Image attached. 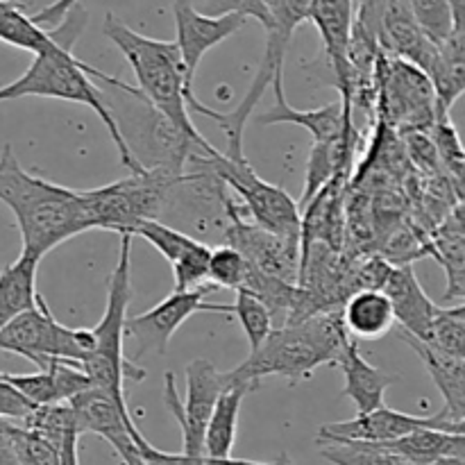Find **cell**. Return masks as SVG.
I'll use <instances>...</instances> for the list:
<instances>
[{
    "label": "cell",
    "instance_id": "obj_1",
    "mask_svg": "<svg viewBox=\"0 0 465 465\" xmlns=\"http://www.w3.org/2000/svg\"><path fill=\"white\" fill-rule=\"evenodd\" d=\"M86 21H89V14L80 5L73 7L64 16V21L57 27H53L54 36H57L53 48L35 54L32 64L25 68V73L21 77H16L9 84L0 86V103L36 95V98H57L66 100V103L84 104V107L94 109L95 116L107 127L114 145L118 148V157H121L123 166L130 173H143L145 168L132 157L130 148H127L112 112H109L107 103H104L103 86H98L94 82H103L107 77V73L89 66V64H84L82 59H77L73 54V45H75V41L84 32Z\"/></svg>",
    "mask_w": 465,
    "mask_h": 465
},
{
    "label": "cell",
    "instance_id": "obj_2",
    "mask_svg": "<svg viewBox=\"0 0 465 465\" xmlns=\"http://www.w3.org/2000/svg\"><path fill=\"white\" fill-rule=\"evenodd\" d=\"M103 32L130 64L141 98L154 112L162 114L186 139L193 141L203 153H216V148L200 134L198 127L191 121V114L207 116L209 107L195 98V91L186 82L184 64H182L175 41L150 39V36L139 35L112 12L104 16Z\"/></svg>",
    "mask_w": 465,
    "mask_h": 465
},
{
    "label": "cell",
    "instance_id": "obj_3",
    "mask_svg": "<svg viewBox=\"0 0 465 465\" xmlns=\"http://www.w3.org/2000/svg\"><path fill=\"white\" fill-rule=\"evenodd\" d=\"M0 203L16 218L21 252L39 262L64 241L91 230L80 191L27 173L9 143L0 153Z\"/></svg>",
    "mask_w": 465,
    "mask_h": 465
},
{
    "label": "cell",
    "instance_id": "obj_4",
    "mask_svg": "<svg viewBox=\"0 0 465 465\" xmlns=\"http://www.w3.org/2000/svg\"><path fill=\"white\" fill-rule=\"evenodd\" d=\"M341 321V309L321 312L300 322L277 327L243 363L230 371L236 381L257 389L263 377H286L289 381L309 380L321 366H336L350 343Z\"/></svg>",
    "mask_w": 465,
    "mask_h": 465
},
{
    "label": "cell",
    "instance_id": "obj_5",
    "mask_svg": "<svg viewBox=\"0 0 465 465\" xmlns=\"http://www.w3.org/2000/svg\"><path fill=\"white\" fill-rule=\"evenodd\" d=\"M132 236L121 234L118 245V262L107 282V307L98 325L91 330L94 334V352L89 354L82 371L89 377L91 386L116 402H125V380L143 381L148 372L123 352V341H125V321L127 309L132 302Z\"/></svg>",
    "mask_w": 465,
    "mask_h": 465
},
{
    "label": "cell",
    "instance_id": "obj_6",
    "mask_svg": "<svg viewBox=\"0 0 465 465\" xmlns=\"http://www.w3.org/2000/svg\"><path fill=\"white\" fill-rule=\"evenodd\" d=\"M304 21H309V0H268V25L263 27L266 30V48H263V57L259 62L257 73H254L252 84L248 86L241 103L232 112H216V118H213V123L225 132L227 148H230L225 154L230 159H236V162L245 159V123L252 116L257 104L262 103L268 86H272L277 77H284L286 50H289L295 30Z\"/></svg>",
    "mask_w": 465,
    "mask_h": 465
},
{
    "label": "cell",
    "instance_id": "obj_7",
    "mask_svg": "<svg viewBox=\"0 0 465 465\" xmlns=\"http://www.w3.org/2000/svg\"><path fill=\"white\" fill-rule=\"evenodd\" d=\"M180 175L150 168L130 173L100 189L80 191L91 230L130 234L141 221H162L173 184Z\"/></svg>",
    "mask_w": 465,
    "mask_h": 465
},
{
    "label": "cell",
    "instance_id": "obj_8",
    "mask_svg": "<svg viewBox=\"0 0 465 465\" xmlns=\"http://www.w3.org/2000/svg\"><path fill=\"white\" fill-rule=\"evenodd\" d=\"M203 163L223 182L243 198L245 209L252 216L254 225L277 236L300 239L302 230V212L298 203L282 186L268 184L254 173L248 159H230L216 150L213 154H203Z\"/></svg>",
    "mask_w": 465,
    "mask_h": 465
},
{
    "label": "cell",
    "instance_id": "obj_9",
    "mask_svg": "<svg viewBox=\"0 0 465 465\" xmlns=\"http://www.w3.org/2000/svg\"><path fill=\"white\" fill-rule=\"evenodd\" d=\"M380 114L404 132H427L439 118L434 86L413 64L381 50L375 66Z\"/></svg>",
    "mask_w": 465,
    "mask_h": 465
},
{
    "label": "cell",
    "instance_id": "obj_10",
    "mask_svg": "<svg viewBox=\"0 0 465 465\" xmlns=\"http://www.w3.org/2000/svg\"><path fill=\"white\" fill-rule=\"evenodd\" d=\"M0 350L18 354L35 363L36 368L48 366L50 359L84 363L94 352L91 330H71L54 321L48 304L30 309L0 327Z\"/></svg>",
    "mask_w": 465,
    "mask_h": 465
},
{
    "label": "cell",
    "instance_id": "obj_11",
    "mask_svg": "<svg viewBox=\"0 0 465 465\" xmlns=\"http://www.w3.org/2000/svg\"><path fill=\"white\" fill-rule=\"evenodd\" d=\"M186 398L180 400L175 389V377L166 372L163 377V402L182 430V454L184 457H204V430L218 395L227 386V375L218 371L207 359H195L186 363Z\"/></svg>",
    "mask_w": 465,
    "mask_h": 465
},
{
    "label": "cell",
    "instance_id": "obj_12",
    "mask_svg": "<svg viewBox=\"0 0 465 465\" xmlns=\"http://www.w3.org/2000/svg\"><path fill=\"white\" fill-rule=\"evenodd\" d=\"M227 227L223 232L225 245L243 254L254 272L275 277V280L298 284L300 282V239L277 236L262 230L254 223L243 221L234 200L225 209Z\"/></svg>",
    "mask_w": 465,
    "mask_h": 465
},
{
    "label": "cell",
    "instance_id": "obj_13",
    "mask_svg": "<svg viewBox=\"0 0 465 465\" xmlns=\"http://www.w3.org/2000/svg\"><path fill=\"white\" fill-rule=\"evenodd\" d=\"M213 291L212 284L193 291H173L157 307L125 321V339L134 343L136 357L145 354H166L168 343L175 331L198 312L232 313V304L207 302V293Z\"/></svg>",
    "mask_w": 465,
    "mask_h": 465
},
{
    "label": "cell",
    "instance_id": "obj_14",
    "mask_svg": "<svg viewBox=\"0 0 465 465\" xmlns=\"http://www.w3.org/2000/svg\"><path fill=\"white\" fill-rule=\"evenodd\" d=\"M465 422L454 420L448 411H439L436 416H409V413L395 411L391 407H380L375 411L357 413V418L343 422H331L321 427L318 431V445L325 443H393L402 436L416 430H443L454 434H465Z\"/></svg>",
    "mask_w": 465,
    "mask_h": 465
},
{
    "label": "cell",
    "instance_id": "obj_15",
    "mask_svg": "<svg viewBox=\"0 0 465 465\" xmlns=\"http://www.w3.org/2000/svg\"><path fill=\"white\" fill-rule=\"evenodd\" d=\"M68 404L75 416L77 434L103 436L121 457L123 465H148L141 457V450L148 445V440L132 420L127 404L116 402L94 386H89Z\"/></svg>",
    "mask_w": 465,
    "mask_h": 465
},
{
    "label": "cell",
    "instance_id": "obj_16",
    "mask_svg": "<svg viewBox=\"0 0 465 465\" xmlns=\"http://www.w3.org/2000/svg\"><path fill=\"white\" fill-rule=\"evenodd\" d=\"M173 18H175L177 39L175 45L180 50L182 64H184L186 82L193 89L195 73L204 54L225 39L234 36L248 18L239 14H223V16H209L198 12L189 0H175L173 3Z\"/></svg>",
    "mask_w": 465,
    "mask_h": 465
},
{
    "label": "cell",
    "instance_id": "obj_17",
    "mask_svg": "<svg viewBox=\"0 0 465 465\" xmlns=\"http://www.w3.org/2000/svg\"><path fill=\"white\" fill-rule=\"evenodd\" d=\"M352 18L354 0H309V21L316 25L318 35H321L327 66L334 75V84L341 91V103L345 109H352L354 89L352 71L348 64Z\"/></svg>",
    "mask_w": 465,
    "mask_h": 465
},
{
    "label": "cell",
    "instance_id": "obj_18",
    "mask_svg": "<svg viewBox=\"0 0 465 465\" xmlns=\"http://www.w3.org/2000/svg\"><path fill=\"white\" fill-rule=\"evenodd\" d=\"M0 377L9 381L27 402H32V407L68 404L91 386L80 363L64 361V359H50L48 366L36 372H25V375L0 372Z\"/></svg>",
    "mask_w": 465,
    "mask_h": 465
},
{
    "label": "cell",
    "instance_id": "obj_19",
    "mask_svg": "<svg viewBox=\"0 0 465 465\" xmlns=\"http://www.w3.org/2000/svg\"><path fill=\"white\" fill-rule=\"evenodd\" d=\"M272 91H275V104L263 116H259L262 125H282V123L300 125L307 132H312L313 143L336 141L345 130L354 127V112L352 109H345L341 100H334V103L318 109H295L286 100L284 77H277L272 82Z\"/></svg>",
    "mask_w": 465,
    "mask_h": 465
},
{
    "label": "cell",
    "instance_id": "obj_20",
    "mask_svg": "<svg viewBox=\"0 0 465 465\" xmlns=\"http://www.w3.org/2000/svg\"><path fill=\"white\" fill-rule=\"evenodd\" d=\"M381 291L391 300L395 322H400L404 334L420 341L430 339L431 322H434L436 312H439V304L425 293L413 268L395 266Z\"/></svg>",
    "mask_w": 465,
    "mask_h": 465
},
{
    "label": "cell",
    "instance_id": "obj_21",
    "mask_svg": "<svg viewBox=\"0 0 465 465\" xmlns=\"http://www.w3.org/2000/svg\"><path fill=\"white\" fill-rule=\"evenodd\" d=\"M380 48L393 57L413 64L425 75L430 73L431 64L436 62V54H439V45L431 44L422 35L418 23L413 21L407 0H389V5H386L380 30Z\"/></svg>",
    "mask_w": 465,
    "mask_h": 465
},
{
    "label": "cell",
    "instance_id": "obj_22",
    "mask_svg": "<svg viewBox=\"0 0 465 465\" xmlns=\"http://www.w3.org/2000/svg\"><path fill=\"white\" fill-rule=\"evenodd\" d=\"M402 341L416 350L418 357L425 363L427 372L434 380L436 389L443 395L445 411L454 418V420L465 422V357H454V354L445 352V350L436 348V345L427 343V341L413 339V336L404 334Z\"/></svg>",
    "mask_w": 465,
    "mask_h": 465
},
{
    "label": "cell",
    "instance_id": "obj_23",
    "mask_svg": "<svg viewBox=\"0 0 465 465\" xmlns=\"http://www.w3.org/2000/svg\"><path fill=\"white\" fill-rule=\"evenodd\" d=\"M341 371H343L345 386L343 395L354 402L357 413H368L375 411V409L384 407V395L389 391V386H393V381L398 380L395 375H389L381 368H375L372 363H368L361 357L357 348V341H350L345 345L343 354L339 357Z\"/></svg>",
    "mask_w": 465,
    "mask_h": 465
},
{
    "label": "cell",
    "instance_id": "obj_24",
    "mask_svg": "<svg viewBox=\"0 0 465 465\" xmlns=\"http://www.w3.org/2000/svg\"><path fill=\"white\" fill-rule=\"evenodd\" d=\"M341 321L350 339H384L395 325L393 307L384 291L359 289L343 300Z\"/></svg>",
    "mask_w": 465,
    "mask_h": 465
},
{
    "label": "cell",
    "instance_id": "obj_25",
    "mask_svg": "<svg viewBox=\"0 0 465 465\" xmlns=\"http://www.w3.org/2000/svg\"><path fill=\"white\" fill-rule=\"evenodd\" d=\"M227 375V386L223 393L218 395L216 404L209 416L207 430H204V457L212 459H227L232 457V450L236 443V431H239V413L241 404H243L245 395L254 391L252 386L243 384V381L232 380L230 372Z\"/></svg>",
    "mask_w": 465,
    "mask_h": 465
},
{
    "label": "cell",
    "instance_id": "obj_26",
    "mask_svg": "<svg viewBox=\"0 0 465 465\" xmlns=\"http://www.w3.org/2000/svg\"><path fill=\"white\" fill-rule=\"evenodd\" d=\"M39 263L41 262L36 257L21 252L16 262L0 271V327L45 302L36 293V268H39Z\"/></svg>",
    "mask_w": 465,
    "mask_h": 465
},
{
    "label": "cell",
    "instance_id": "obj_27",
    "mask_svg": "<svg viewBox=\"0 0 465 465\" xmlns=\"http://www.w3.org/2000/svg\"><path fill=\"white\" fill-rule=\"evenodd\" d=\"M427 252L443 266L448 275V300H461L465 293V234L461 207L454 209L452 216L434 232L427 241Z\"/></svg>",
    "mask_w": 465,
    "mask_h": 465
},
{
    "label": "cell",
    "instance_id": "obj_28",
    "mask_svg": "<svg viewBox=\"0 0 465 465\" xmlns=\"http://www.w3.org/2000/svg\"><path fill=\"white\" fill-rule=\"evenodd\" d=\"M427 77L434 86L439 112L450 114L465 91V30H457L439 45V54Z\"/></svg>",
    "mask_w": 465,
    "mask_h": 465
},
{
    "label": "cell",
    "instance_id": "obj_29",
    "mask_svg": "<svg viewBox=\"0 0 465 465\" xmlns=\"http://www.w3.org/2000/svg\"><path fill=\"white\" fill-rule=\"evenodd\" d=\"M384 448L411 465H430L443 457H465V434L425 427V430L411 431L393 443H384Z\"/></svg>",
    "mask_w": 465,
    "mask_h": 465
},
{
    "label": "cell",
    "instance_id": "obj_30",
    "mask_svg": "<svg viewBox=\"0 0 465 465\" xmlns=\"http://www.w3.org/2000/svg\"><path fill=\"white\" fill-rule=\"evenodd\" d=\"M0 41L32 54L53 48L54 30L36 25L18 0H0Z\"/></svg>",
    "mask_w": 465,
    "mask_h": 465
},
{
    "label": "cell",
    "instance_id": "obj_31",
    "mask_svg": "<svg viewBox=\"0 0 465 465\" xmlns=\"http://www.w3.org/2000/svg\"><path fill=\"white\" fill-rule=\"evenodd\" d=\"M132 236H141V239L148 241L153 248H157L159 252H162V257L166 259L171 266L175 262H180V259L200 241L163 221H141L139 225L132 230Z\"/></svg>",
    "mask_w": 465,
    "mask_h": 465
},
{
    "label": "cell",
    "instance_id": "obj_32",
    "mask_svg": "<svg viewBox=\"0 0 465 465\" xmlns=\"http://www.w3.org/2000/svg\"><path fill=\"white\" fill-rule=\"evenodd\" d=\"M413 21L431 44L440 45L459 30L448 0H407Z\"/></svg>",
    "mask_w": 465,
    "mask_h": 465
},
{
    "label": "cell",
    "instance_id": "obj_33",
    "mask_svg": "<svg viewBox=\"0 0 465 465\" xmlns=\"http://www.w3.org/2000/svg\"><path fill=\"white\" fill-rule=\"evenodd\" d=\"M232 313H236L241 327L248 339L250 352L257 350L272 331V318L266 304L248 289H236V300L232 304Z\"/></svg>",
    "mask_w": 465,
    "mask_h": 465
},
{
    "label": "cell",
    "instance_id": "obj_34",
    "mask_svg": "<svg viewBox=\"0 0 465 465\" xmlns=\"http://www.w3.org/2000/svg\"><path fill=\"white\" fill-rule=\"evenodd\" d=\"M321 454L334 465H411L375 443H325Z\"/></svg>",
    "mask_w": 465,
    "mask_h": 465
},
{
    "label": "cell",
    "instance_id": "obj_35",
    "mask_svg": "<svg viewBox=\"0 0 465 465\" xmlns=\"http://www.w3.org/2000/svg\"><path fill=\"white\" fill-rule=\"evenodd\" d=\"M427 132H430L427 136H430L439 159L448 166V180L452 177L454 184H457V193L461 195L463 148H461V141H459L457 130H454L452 121H450V114H439L434 125H431Z\"/></svg>",
    "mask_w": 465,
    "mask_h": 465
},
{
    "label": "cell",
    "instance_id": "obj_36",
    "mask_svg": "<svg viewBox=\"0 0 465 465\" xmlns=\"http://www.w3.org/2000/svg\"><path fill=\"white\" fill-rule=\"evenodd\" d=\"M18 425H21L23 430L32 431V434L41 436V439L50 440V443H54L59 448L64 436H66V431L75 427V416H73L71 404L35 407L30 411V416H27L25 420L18 422Z\"/></svg>",
    "mask_w": 465,
    "mask_h": 465
},
{
    "label": "cell",
    "instance_id": "obj_37",
    "mask_svg": "<svg viewBox=\"0 0 465 465\" xmlns=\"http://www.w3.org/2000/svg\"><path fill=\"white\" fill-rule=\"evenodd\" d=\"M427 343L436 345V348L445 350V352L454 354V357H465V307L463 302L454 304V307H439L434 322H431V331Z\"/></svg>",
    "mask_w": 465,
    "mask_h": 465
},
{
    "label": "cell",
    "instance_id": "obj_38",
    "mask_svg": "<svg viewBox=\"0 0 465 465\" xmlns=\"http://www.w3.org/2000/svg\"><path fill=\"white\" fill-rule=\"evenodd\" d=\"M248 268L243 254L236 252L230 245H218V248H212V257H209L207 284H212L213 289H243Z\"/></svg>",
    "mask_w": 465,
    "mask_h": 465
},
{
    "label": "cell",
    "instance_id": "obj_39",
    "mask_svg": "<svg viewBox=\"0 0 465 465\" xmlns=\"http://www.w3.org/2000/svg\"><path fill=\"white\" fill-rule=\"evenodd\" d=\"M14 452H16L18 465H59L57 445L23 430L21 425L16 427V436H14Z\"/></svg>",
    "mask_w": 465,
    "mask_h": 465
},
{
    "label": "cell",
    "instance_id": "obj_40",
    "mask_svg": "<svg viewBox=\"0 0 465 465\" xmlns=\"http://www.w3.org/2000/svg\"><path fill=\"white\" fill-rule=\"evenodd\" d=\"M209 16H223V14H239L243 18H254L268 25V0H204V12Z\"/></svg>",
    "mask_w": 465,
    "mask_h": 465
},
{
    "label": "cell",
    "instance_id": "obj_41",
    "mask_svg": "<svg viewBox=\"0 0 465 465\" xmlns=\"http://www.w3.org/2000/svg\"><path fill=\"white\" fill-rule=\"evenodd\" d=\"M32 409H35L32 402H27L9 381H5L3 377H0V418H3V420L21 422L30 416Z\"/></svg>",
    "mask_w": 465,
    "mask_h": 465
},
{
    "label": "cell",
    "instance_id": "obj_42",
    "mask_svg": "<svg viewBox=\"0 0 465 465\" xmlns=\"http://www.w3.org/2000/svg\"><path fill=\"white\" fill-rule=\"evenodd\" d=\"M77 5H80V0H54V3L45 5L44 9L30 14V16L36 25L45 27V30H53V27H57L59 23L64 21V16H66L73 7H77Z\"/></svg>",
    "mask_w": 465,
    "mask_h": 465
},
{
    "label": "cell",
    "instance_id": "obj_43",
    "mask_svg": "<svg viewBox=\"0 0 465 465\" xmlns=\"http://www.w3.org/2000/svg\"><path fill=\"white\" fill-rule=\"evenodd\" d=\"M16 422L0 418V465H18L14 452V436H16Z\"/></svg>",
    "mask_w": 465,
    "mask_h": 465
},
{
    "label": "cell",
    "instance_id": "obj_44",
    "mask_svg": "<svg viewBox=\"0 0 465 465\" xmlns=\"http://www.w3.org/2000/svg\"><path fill=\"white\" fill-rule=\"evenodd\" d=\"M77 450H80V434L73 427V430L66 431L62 445H59V465H80V452Z\"/></svg>",
    "mask_w": 465,
    "mask_h": 465
},
{
    "label": "cell",
    "instance_id": "obj_45",
    "mask_svg": "<svg viewBox=\"0 0 465 465\" xmlns=\"http://www.w3.org/2000/svg\"><path fill=\"white\" fill-rule=\"evenodd\" d=\"M459 30H465V0H448Z\"/></svg>",
    "mask_w": 465,
    "mask_h": 465
},
{
    "label": "cell",
    "instance_id": "obj_46",
    "mask_svg": "<svg viewBox=\"0 0 465 465\" xmlns=\"http://www.w3.org/2000/svg\"><path fill=\"white\" fill-rule=\"evenodd\" d=\"M430 465H465V457H443V459H436Z\"/></svg>",
    "mask_w": 465,
    "mask_h": 465
},
{
    "label": "cell",
    "instance_id": "obj_47",
    "mask_svg": "<svg viewBox=\"0 0 465 465\" xmlns=\"http://www.w3.org/2000/svg\"><path fill=\"white\" fill-rule=\"evenodd\" d=\"M234 465H282V457H277L271 463H259V461H245V459H234Z\"/></svg>",
    "mask_w": 465,
    "mask_h": 465
}]
</instances>
